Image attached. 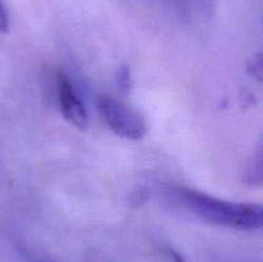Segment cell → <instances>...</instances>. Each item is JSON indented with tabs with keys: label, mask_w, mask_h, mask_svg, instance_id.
<instances>
[{
	"label": "cell",
	"mask_w": 263,
	"mask_h": 262,
	"mask_svg": "<svg viewBox=\"0 0 263 262\" xmlns=\"http://www.w3.org/2000/svg\"><path fill=\"white\" fill-rule=\"evenodd\" d=\"M172 194L185 210L207 222L239 230H257L263 225L259 204L226 202L186 186L172 188Z\"/></svg>",
	"instance_id": "6da1fadb"
},
{
	"label": "cell",
	"mask_w": 263,
	"mask_h": 262,
	"mask_svg": "<svg viewBox=\"0 0 263 262\" xmlns=\"http://www.w3.org/2000/svg\"><path fill=\"white\" fill-rule=\"evenodd\" d=\"M98 109L108 127L121 138L141 140L148 133V123L143 115L115 98L107 95L98 98Z\"/></svg>",
	"instance_id": "7a4b0ae2"
},
{
	"label": "cell",
	"mask_w": 263,
	"mask_h": 262,
	"mask_svg": "<svg viewBox=\"0 0 263 262\" xmlns=\"http://www.w3.org/2000/svg\"><path fill=\"white\" fill-rule=\"evenodd\" d=\"M57 92H58L62 115L67 122L72 123L80 130H86L89 125L86 108L80 95L76 92L71 80L63 72L57 73Z\"/></svg>",
	"instance_id": "3957f363"
},
{
	"label": "cell",
	"mask_w": 263,
	"mask_h": 262,
	"mask_svg": "<svg viewBox=\"0 0 263 262\" xmlns=\"http://www.w3.org/2000/svg\"><path fill=\"white\" fill-rule=\"evenodd\" d=\"M262 151L259 149L258 153L253 157L249 164L247 166L246 172H244L243 180L249 185L254 186H261L263 180V166H262Z\"/></svg>",
	"instance_id": "277c9868"
},
{
	"label": "cell",
	"mask_w": 263,
	"mask_h": 262,
	"mask_svg": "<svg viewBox=\"0 0 263 262\" xmlns=\"http://www.w3.org/2000/svg\"><path fill=\"white\" fill-rule=\"evenodd\" d=\"M149 198H151V190L146 186H144V185H136L131 190L130 194H128L127 202L128 205L135 210V208H139L145 204L149 200Z\"/></svg>",
	"instance_id": "5b68a950"
},
{
	"label": "cell",
	"mask_w": 263,
	"mask_h": 262,
	"mask_svg": "<svg viewBox=\"0 0 263 262\" xmlns=\"http://www.w3.org/2000/svg\"><path fill=\"white\" fill-rule=\"evenodd\" d=\"M116 84L122 92H128L131 89V72L127 66H121L116 73Z\"/></svg>",
	"instance_id": "8992f818"
},
{
	"label": "cell",
	"mask_w": 263,
	"mask_h": 262,
	"mask_svg": "<svg viewBox=\"0 0 263 262\" xmlns=\"http://www.w3.org/2000/svg\"><path fill=\"white\" fill-rule=\"evenodd\" d=\"M248 71L251 72L252 76L256 77L259 82L262 81L263 77V63H262V54L257 53L252 57L248 63Z\"/></svg>",
	"instance_id": "52a82bcc"
},
{
	"label": "cell",
	"mask_w": 263,
	"mask_h": 262,
	"mask_svg": "<svg viewBox=\"0 0 263 262\" xmlns=\"http://www.w3.org/2000/svg\"><path fill=\"white\" fill-rule=\"evenodd\" d=\"M163 254L166 256V258L168 259L170 262H186L184 257L179 253V252L175 251L174 248H170V247H166V248L162 249Z\"/></svg>",
	"instance_id": "ba28073f"
},
{
	"label": "cell",
	"mask_w": 263,
	"mask_h": 262,
	"mask_svg": "<svg viewBox=\"0 0 263 262\" xmlns=\"http://www.w3.org/2000/svg\"><path fill=\"white\" fill-rule=\"evenodd\" d=\"M9 28V22H8V14L5 12V8L3 3L0 2V32H7Z\"/></svg>",
	"instance_id": "9c48e42d"
}]
</instances>
